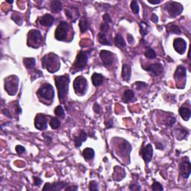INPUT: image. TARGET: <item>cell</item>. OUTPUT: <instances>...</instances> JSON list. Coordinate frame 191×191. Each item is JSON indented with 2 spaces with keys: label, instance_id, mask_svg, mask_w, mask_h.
<instances>
[{
  "label": "cell",
  "instance_id": "cell-1",
  "mask_svg": "<svg viewBox=\"0 0 191 191\" xmlns=\"http://www.w3.org/2000/svg\"><path fill=\"white\" fill-rule=\"evenodd\" d=\"M55 82L57 89H58L59 100L61 103H64L67 100V96L69 90V75L64 74L63 76H56L55 78Z\"/></svg>",
  "mask_w": 191,
  "mask_h": 191
},
{
  "label": "cell",
  "instance_id": "cell-2",
  "mask_svg": "<svg viewBox=\"0 0 191 191\" xmlns=\"http://www.w3.org/2000/svg\"><path fill=\"white\" fill-rule=\"evenodd\" d=\"M41 63H42L43 67L51 73L57 72L60 69V59L55 54L50 53L45 55L42 58Z\"/></svg>",
  "mask_w": 191,
  "mask_h": 191
},
{
  "label": "cell",
  "instance_id": "cell-3",
  "mask_svg": "<svg viewBox=\"0 0 191 191\" xmlns=\"http://www.w3.org/2000/svg\"><path fill=\"white\" fill-rule=\"evenodd\" d=\"M43 42V37L40 31L32 29L28 35V46L33 48H37Z\"/></svg>",
  "mask_w": 191,
  "mask_h": 191
},
{
  "label": "cell",
  "instance_id": "cell-4",
  "mask_svg": "<svg viewBox=\"0 0 191 191\" xmlns=\"http://www.w3.org/2000/svg\"><path fill=\"white\" fill-rule=\"evenodd\" d=\"M37 93L40 98H42L45 100H48V101H52L54 96H55L53 87L49 83L43 84L38 90Z\"/></svg>",
  "mask_w": 191,
  "mask_h": 191
},
{
  "label": "cell",
  "instance_id": "cell-5",
  "mask_svg": "<svg viewBox=\"0 0 191 191\" xmlns=\"http://www.w3.org/2000/svg\"><path fill=\"white\" fill-rule=\"evenodd\" d=\"M19 79L17 76H13L8 77L5 82V89L10 96H14L18 89Z\"/></svg>",
  "mask_w": 191,
  "mask_h": 191
},
{
  "label": "cell",
  "instance_id": "cell-6",
  "mask_svg": "<svg viewBox=\"0 0 191 191\" xmlns=\"http://www.w3.org/2000/svg\"><path fill=\"white\" fill-rule=\"evenodd\" d=\"M69 31V24L67 22L62 21L59 23L58 27L56 28L55 33V37L58 41H63L67 38Z\"/></svg>",
  "mask_w": 191,
  "mask_h": 191
},
{
  "label": "cell",
  "instance_id": "cell-7",
  "mask_svg": "<svg viewBox=\"0 0 191 191\" xmlns=\"http://www.w3.org/2000/svg\"><path fill=\"white\" fill-rule=\"evenodd\" d=\"M164 8L168 11L172 17H175L181 14L183 11V6L180 3L176 2H168L164 6Z\"/></svg>",
  "mask_w": 191,
  "mask_h": 191
},
{
  "label": "cell",
  "instance_id": "cell-8",
  "mask_svg": "<svg viewBox=\"0 0 191 191\" xmlns=\"http://www.w3.org/2000/svg\"><path fill=\"white\" fill-rule=\"evenodd\" d=\"M73 88L76 94L84 95L88 89V81L84 77L79 76L73 81Z\"/></svg>",
  "mask_w": 191,
  "mask_h": 191
},
{
  "label": "cell",
  "instance_id": "cell-9",
  "mask_svg": "<svg viewBox=\"0 0 191 191\" xmlns=\"http://www.w3.org/2000/svg\"><path fill=\"white\" fill-rule=\"evenodd\" d=\"M88 52L81 51L79 52V54L76 56V59L75 60V63L73 64V68L76 70H79V69H84L86 67L88 64Z\"/></svg>",
  "mask_w": 191,
  "mask_h": 191
},
{
  "label": "cell",
  "instance_id": "cell-10",
  "mask_svg": "<svg viewBox=\"0 0 191 191\" xmlns=\"http://www.w3.org/2000/svg\"><path fill=\"white\" fill-rule=\"evenodd\" d=\"M180 174L184 178H187L191 173V164L188 159L187 161H182L179 164Z\"/></svg>",
  "mask_w": 191,
  "mask_h": 191
},
{
  "label": "cell",
  "instance_id": "cell-11",
  "mask_svg": "<svg viewBox=\"0 0 191 191\" xmlns=\"http://www.w3.org/2000/svg\"><path fill=\"white\" fill-rule=\"evenodd\" d=\"M34 126L38 130L46 129L47 128V119H46V116L43 115L42 114H38L35 117L34 119Z\"/></svg>",
  "mask_w": 191,
  "mask_h": 191
},
{
  "label": "cell",
  "instance_id": "cell-12",
  "mask_svg": "<svg viewBox=\"0 0 191 191\" xmlns=\"http://www.w3.org/2000/svg\"><path fill=\"white\" fill-rule=\"evenodd\" d=\"M100 58H101L102 63L105 67L111 66L114 63V55L110 51L102 50L100 52Z\"/></svg>",
  "mask_w": 191,
  "mask_h": 191
},
{
  "label": "cell",
  "instance_id": "cell-13",
  "mask_svg": "<svg viewBox=\"0 0 191 191\" xmlns=\"http://www.w3.org/2000/svg\"><path fill=\"white\" fill-rule=\"evenodd\" d=\"M173 47L175 50L180 55H183L187 49V43L182 38H175L173 42Z\"/></svg>",
  "mask_w": 191,
  "mask_h": 191
},
{
  "label": "cell",
  "instance_id": "cell-14",
  "mask_svg": "<svg viewBox=\"0 0 191 191\" xmlns=\"http://www.w3.org/2000/svg\"><path fill=\"white\" fill-rule=\"evenodd\" d=\"M143 68L145 69V70L148 71V72H152V73L155 76L162 73L163 70H164V68H163L162 65L159 63L149 64V65L146 66V67H143Z\"/></svg>",
  "mask_w": 191,
  "mask_h": 191
},
{
  "label": "cell",
  "instance_id": "cell-15",
  "mask_svg": "<svg viewBox=\"0 0 191 191\" xmlns=\"http://www.w3.org/2000/svg\"><path fill=\"white\" fill-rule=\"evenodd\" d=\"M67 185V183L64 181H57L54 183H46L43 187V190H60Z\"/></svg>",
  "mask_w": 191,
  "mask_h": 191
},
{
  "label": "cell",
  "instance_id": "cell-16",
  "mask_svg": "<svg viewBox=\"0 0 191 191\" xmlns=\"http://www.w3.org/2000/svg\"><path fill=\"white\" fill-rule=\"evenodd\" d=\"M153 155V148L151 144H148L142 150V158L146 164L150 162Z\"/></svg>",
  "mask_w": 191,
  "mask_h": 191
},
{
  "label": "cell",
  "instance_id": "cell-17",
  "mask_svg": "<svg viewBox=\"0 0 191 191\" xmlns=\"http://www.w3.org/2000/svg\"><path fill=\"white\" fill-rule=\"evenodd\" d=\"M54 21H55L54 17L52 16L51 14H46L43 15L42 17L38 19V22H39V23L41 24V25H43V26H45V27L52 26Z\"/></svg>",
  "mask_w": 191,
  "mask_h": 191
},
{
  "label": "cell",
  "instance_id": "cell-18",
  "mask_svg": "<svg viewBox=\"0 0 191 191\" xmlns=\"http://www.w3.org/2000/svg\"><path fill=\"white\" fill-rule=\"evenodd\" d=\"M87 138H88V135H87L86 132L83 130L80 131L79 135L74 138V143L76 148H79L82 145L83 142H84L87 140Z\"/></svg>",
  "mask_w": 191,
  "mask_h": 191
},
{
  "label": "cell",
  "instance_id": "cell-19",
  "mask_svg": "<svg viewBox=\"0 0 191 191\" xmlns=\"http://www.w3.org/2000/svg\"><path fill=\"white\" fill-rule=\"evenodd\" d=\"M174 77L176 81L180 79V81H181L182 79H186V68L183 66H178L175 70Z\"/></svg>",
  "mask_w": 191,
  "mask_h": 191
},
{
  "label": "cell",
  "instance_id": "cell-20",
  "mask_svg": "<svg viewBox=\"0 0 191 191\" xmlns=\"http://www.w3.org/2000/svg\"><path fill=\"white\" fill-rule=\"evenodd\" d=\"M179 114L181 117H182V119L184 120L187 121L190 119V116H191V111L190 107H186L185 105H183L179 108Z\"/></svg>",
  "mask_w": 191,
  "mask_h": 191
},
{
  "label": "cell",
  "instance_id": "cell-21",
  "mask_svg": "<svg viewBox=\"0 0 191 191\" xmlns=\"http://www.w3.org/2000/svg\"><path fill=\"white\" fill-rule=\"evenodd\" d=\"M131 75V68L128 64H123L122 69V76L124 81H128Z\"/></svg>",
  "mask_w": 191,
  "mask_h": 191
},
{
  "label": "cell",
  "instance_id": "cell-22",
  "mask_svg": "<svg viewBox=\"0 0 191 191\" xmlns=\"http://www.w3.org/2000/svg\"><path fill=\"white\" fill-rule=\"evenodd\" d=\"M79 27L81 33L86 32L90 29V23L86 17H82L80 19Z\"/></svg>",
  "mask_w": 191,
  "mask_h": 191
},
{
  "label": "cell",
  "instance_id": "cell-23",
  "mask_svg": "<svg viewBox=\"0 0 191 191\" xmlns=\"http://www.w3.org/2000/svg\"><path fill=\"white\" fill-rule=\"evenodd\" d=\"M50 8L53 13H59L62 10V4L58 0H53L50 3Z\"/></svg>",
  "mask_w": 191,
  "mask_h": 191
},
{
  "label": "cell",
  "instance_id": "cell-24",
  "mask_svg": "<svg viewBox=\"0 0 191 191\" xmlns=\"http://www.w3.org/2000/svg\"><path fill=\"white\" fill-rule=\"evenodd\" d=\"M114 44L120 49H124L126 46V41L120 34H117L114 37Z\"/></svg>",
  "mask_w": 191,
  "mask_h": 191
},
{
  "label": "cell",
  "instance_id": "cell-25",
  "mask_svg": "<svg viewBox=\"0 0 191 191\" xmlns=\"http://www.w3.org/2000/svg\"><path fill=\"white\" fill-rule=\"evenodd\" d=\"M92 82H93V84L96 87H99L100 85H102V83H103V76H102L101 74L99 73H93V76H92Z\"/></svg>",
  "mask_w": 191,
  "mask_h": 191
},
{
  "label": "cell",
  "instance_id": "cell-26",
  "mask_svg": "<svg viewBox=\"0 0 191 191\" xmlns=\"http://www.w3.org/2000/svg\"><path fill=\"white\" fill-rule=\"evenodd\" d=\"M134 97V93L133 90H126L125 91L124 94L123 96V101L126 103L131 102L133 99Z\"/></svg>",
  "mask_w": 191,
  "mask_h": 191
},
{
  "label": "cell",
  "instance_id": "cell-27",
  "mask_svg": "<svg viewBox=\"0 0 191 191\" xmlns=\"http://www.w3.org/2000/svg\"><path fill=\"white\" fill-rule=\"evenodd\" d=\"M175 135L178 140H183L188 135V131H185V129H182V128H177L175 131Z\"/></svg>",
  "mask_w": 191,
  "mask_h": 191
},
{
  "label": "cell",
  "instance_id": "cell-28",
  "mask_svg": "<svg viewBox=\"0 0 191 191\" xmlns=\"http://www.w3.org/2000/svg\"><path fill=\"white\" fill-rule=\"evenodd\" d=\"M98 41L102 45H105V46H111V43L109 42L108 40H107L105 33H103V32L99 33Z\"/></svg>",
  "mask_w": 191,
  "mask_h": 191
},
{
  "label": "cell",
  "instance_id": "cell-29",
  "mask_svg": "<svg viewBox=\"0 0 191 191\" xmlns=\"http://www.w3.org/2000/svg\"><path fill=\"white\" fill-rule=\"evenodd\" d=\"M83 156L86 160H91L94 158L95 152L94 150L91 148H86L83 151Z\"/></svg>",
  "mask_w": 191,
  "mask_h": 191
},
{
  "label": "cell",
  "instance_id": "cell-30",
  "mask_svg": "<svg viewBox=\"0 0 191 191\" xmlns=\"http://www.w3.org/2000/svg\"><path fill=\"white\" fill-rule=\"evenodd\" d=\"M75 14H79V11H78L77 8L72 7V8H67V9H65L66 16L68 17L69 19H70V20H72V19L74 18Z\"/></svg>",
  "mask_w": 191,
  "mask_h": 191
},
{
  "label": "cell",
  "instance_id": "cell-31",
  "mask_svg": "<svg viewBox=\"0 0 191 191\" xmlns=\"http://www.w3.org/2000/svg\"><path fill=\"white\" fill-rule=\"evenodd\" d=\"M23 64L27 69H32L33 68H34V66H35V60H34V58H25L23 59Z\"/></svg>",
  "mask_w": 191,
  "mask_h": 191
},
{
  "label": "cell",
  "instance_id": "cell-32",
  "mask_svg": "<svg viewBox=\"0 0 191 191\" xmlns=\"http://www.w3.org/2000/svg\"><path fill=\"white\" fill-rule=\"evenodd\" d=\"M166 31H167V32L172 33V34H181V30L179 27L173 23H170L168 25V26H166Z\"/></svg>",
  "mask_w": 191,
  "mask_h": 191
},
{
  "label": "cell",
  "instance_id": "cell-33",
  "mask_svg": "<svg viewBox=\"0 0 191 191\" xmlns=\"http://www.w3.org/2000/svg\"><path fill=\"white\" fill-rule=\"evenodd\" d=\"M145 56L147 58L154 59L157 57V55H156V53L154 52V50L153 49L148 48L145 51Z\"/></svg>",
  "mask_w": 191,
  "mask_h": 191
},
{
  "label": "cell",
  "instance_id": "cell-34",
  "mask_svg": "<svg viewBox=\"0 0 191 191\" xmlns=\"http://www.w3.org/2000/svg\"><path fill=\"white\" fill-rule=\"evenodd\" d=\"M49 125L53 129H58V128L60 127V122L58 119L54 117V118H52V119H50Z\"/></svg>",
  "mask_w": 191,
  "mask_h": 191
},
{
  "label": "cell",
  "instance_id": "cell-35",
  "mask_svg": "<svg viewBox=\"0 0 191 191\" xmlns=\"http://www.w3.org/2000/svg\"><path fill=\"white\" fill-rule=\"evenodd\" d=\"M140 32L142 36H145L148 33V25L145 22L142 21L140 24Z\"/></svg>",
  "mask_w": 191,
  "mask_h": 191
},
{
  "label": "cell",
  "instance_id": "cell-36",
  "mask_svg": "<svg viewBox=\"0 0 191 191\" xmlns=\"http://www.w3.org/2000/svg\"><path fill=\"white\" fill-rule=\"evenodd\" d=\"M130 7H131V11H132L134 14H138L139 11H140V8H139L138 2L134 0V1H132L131 2V6Z\"/></svg>",
  "mask_w": 191,
  "mask_h": 191
},
{
  "label": "cell",
  "instance_id": "cell-37",
  "mask_svg": "<svg viewBox=\"0 0 191 191\" xmlns=\"http://www.w3.org/2000/svg\"><path fill=\"white\" fill-rule=\"evenodd\" d=\"M152 190L154 191H162L164 190V187L161 184H160L159 182H154L152 185Z\"/></svg>",
  "mask_w": 191,
  "mask_h": 191
},
{
  "label": "cell",
  "instance_id": "cell-38",
  "mask_svg": "<svg viewBox=\"0 0 191 191\" xmlns=\"http://www.w3.org/2000/svg\"><path fill=\"white\" fill-rule=\"evenodd\" d=\"M55 115L58 116V117H64V111L63 109V107L61 106H58L56 107L55 110Z\"/></svg>",
  "mask_w": 191,
  "mask_h": 191
},
{
  "label": "cell",
  "instance_id": "cell-39",
  "mask_svg": "<svg viewBox=\"0 0 191 191\" xmlns=\"http://www.w3.org/2000/svg\"><path fill=\"white\" fill-rule=\"evenodd\" d=\"M89 190L92 191L99 190L98 184H97V182H96L95 181H91L89 183Z\"/></svg>",
  "mask_w": 191,
  "mask_h": 191
},
{
  "label": "cell",
  "instance_id": "cell-40",
  "mask_svg": "<svg viewBox=\"0 0 191 191\" xmlns=\"http://www.w3.org/2000/svg\"><path fill=\"white\" fill-rule=\"evenodd\" d=\"M109 29V24L108 23H105V22H103V23L101 24L100 25V30H101V32L105 33L107 32Z\"/></svg>",
  "mask_w": 191,
  "mask_h": 191
},
{
  "label": "cell",
  "instance_id": "cell-41",
  "mask_svg": "<svg viewBox=\"0 0 191 191\" xmlns=\"http://www.w3.org/2000/svg\"><path fill=\"white\" fill-rule=\"evenodd\" d=\"M16 152L18 154H22V153L25 152V147H23L22 146L18 145L16 146Z\"/></svg>",
  "mask_w": 191,
  "mask_h": 191
},
{
  "label": "cell",
  "instance_id": "cell-42",
  "mask_svg": "<svg viewBox=\"0 0 191 191\" xmlns=\"http://www.w3.org/2000/svg\"><path fill=\"white\" fill-rule=\"evenodd\" d=\"M102 18H103V21L104 22H105V23H111V18L110 15L108 14H105L103 15V17H102Z\"/></svg>",
  "mask_w": 191,
  "mask_h": 191
},
{
  "label": "cell",
  "instance_id": "cell-43",
  "mask_svg": "<svg viewBox=\"0 0 191 191\" xmlns=\"http://www.w3.org/2000/svg\"><path fill=\"white\" fill-rule=\"evenodd\" d=\"M33 178H34V185L39 187V186L41 185V183H42V180H41L40 178H38V177H35V176H34Z\"/></svg>",
  "mask_w": 191,
  "mask_h": 191
},
{
  "label": "cell",
  "instance_id": "cell-44",
  "mask_svg": "<svg viewBox=\"0 0 191 191\" xmlns=\"http://www.w3.org/2000/svg\"><path fill=\"white\" fill-rule=\"evenodd\" d=\"M135 85L137 86V89L138 90L143 89V88H145V87L146 86V83H144V82H137V83H135Z\"/></svg>",
  "mask_w": 191,
  "mask_h": 191
},
{
  "label": "cell",
  "instance_id": "cell-45",
  "mask_svg": "<svg viewBox=\"0 0 191 191\" xmlns=\"http://www.w3.org/2000/svg\"><path fill=\"white\" fill-rule=\"evenodd\" d=\"M93 111L94 112L96 113V114H99L100 111H101V108H100L99 105L98 103H95L94 105H93Z\"/></svg>",
  "mask_w": 191,
  "mask_h": 191
},
{
  "label": "cell",
  "instance_id": "cell-46",
  "mask_svg": "<svg viewBox=\"0 0 191 191\" xmlns=\"http://www.w3.org/2000/svg\"><path fill=\"white\" fill-rule=\"evenodd\" d=\"M129 189L131 190H140V187L138 185H131L129 187Z\"/></svg>",
  "mask_w": 191,
  "mask_h": 191
},
{
  "label": "cell",
  "instance_id": "cell-47",
  "mask_svg": "<svg viewBox=\"0 0 191 191\" xmlns=\"http://www.w3.org/2000/svg\"><path fill=\"white\" fill-rule=\"evenodd\" d=\"M105 125H106V128H112L113 126H114V122H113L112 119H108V120L105 123Z\"/></svg>",
  "mask_w": 191,
  "mask_h": 191
},
{
  "label": "cell",
  "instance_id": "cell-48",
  "mask_svg": "<svg viewBox=\"0 0 191 191\" xmlns=\"http://www.w3.org/2000/svg\"><path fill=\"white\" fill-rule=\"evenodd\" d=\"M151 20L152 22H154V23H157L158 22V16L155 14H152V17H151Z\"/></svg>",
  "mask_w": 191,
  "mask_h": 191
},
{
  "label": "cell",
  "instance_id": "cell-49",
  "mask_svg": "<svg viewBox=\"0 0 191 191\" xmlns=\"http://www.w3.org/2000/svg\"><path fill=\"white\" fill-rule=\"evenodd\" d=\"M77 186H69V187H65V190H77Z\"/></svg>",
  "mask_w": 191,
  "mask_h": 191
},
{
  "label": "cell",
  "instance_id": "cell-50",
  "mask_svg": "<svg viewBox=\"0 0 191 191\" xmlns=\"http://www.w3.org/2000/svg\"><path fill=\"white\" fill-rule=\"evenodd\" d=\"M127 39H128V42H129L130 44H131V43H133L134 41V40L133 36H132V35H131V34H128Z\"/></svg>",
  "mask_w": 191,
  "mask_h": 191
},
{
  "label": "cell",
  "instance_id": "cell-51",
  "mask_svg": "<svg viewBox=\"0 0 191 191\" xmlns=\"http://www.w3.org/2000/svg\"><path fill=\"white\" fill-rule=\"evenodd\" d=\"M148 2L149 3V4L157 5V4H159V3H161V1H160V0H158V1H152V0H149Z\"/></svg>",
  "mask_w": 191,
  "mask_h": 191
},
{
  "label": "cell",
  "instance_id": "cell-52",
  "mask_svg": "<svg viewBox=\"0 0 191 191\" xmlns=\"http://www.w3.org/2000/svg\"><path fill=\"white\" fill-rule=\"evenodd\" d=\"M3 112L5 113V115H6L7 117H10V118L12 117L11 114H10V112L8 111V109H5V110H3Z\"/></svg>",
  "mask_w": 191,
  "mask_h": 191
},
{
  "label": "cell",
  "instance_id": "cell-53",
  "mask_svg": "<svg viewBox=\"0 0 191 191\" xmlns=\"http://www.w3.org/2000/svg\"><path fill=\"white\" fill-rule=\"evenodd\" d=\"M43 136L45 137V139L46 140V141H48V143H49V142L52 141V139L50 138L49 136H47V135H46L45 134H43Z\"/></svg>",
  "mask_w": 191,
  "mask_h": 191
},
{
  "label": "cell",
  "instance_id": "cell-54",
  "mask_svg": "<svg viewBox=\"0 0 191 191\" xmlns=\"http://www.w3.org/2000/svg\"><path fill=\"white\" fill-rule=\"evenodd\" d=\"M7 2H8V3H11V4H12V3H13L14 2L13 1H7Z\"/></svg>",
  "mask_w": 191,
  "mask_h": 191
}]
</instances>
